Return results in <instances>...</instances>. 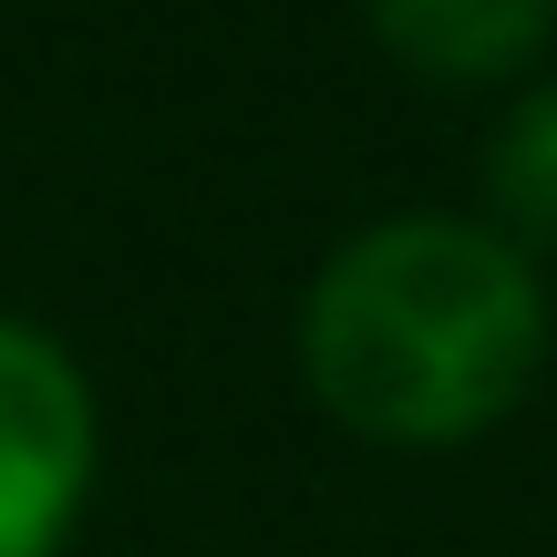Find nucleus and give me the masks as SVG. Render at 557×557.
<instances>
[{"mask_svg": "<svg viewBox=\"0 0 557 557\" xmlns=\"http://www.w3.org/2000/svg\"><path fill=\"white\" fill-rule=\"evenodd\" d=\"M547 361L537 259L475 218L361 227L299 299V382L361 444H475Z\"/></svg>", "mask_w": 557, "mask_h": 557, "instance_id": "f257e3e1", "label": "nucleus"}, {"mask_svg": "<svg viewBox=\"0 0 557 557\" xmlns=\"http://www.w3.org/2000/svg\"><path fill=\"white\" fill-rule=\"evenodd\" d=\"M94 485V382L52 331L0 310V557H52Z\"/></svg>", "mask_w": 557, "mask_h": 557, "instance_id": "f03ea898", "label": "nucleus"}, {"mask_svg": "<svg viewBox=\"0 0 557 557\" xmlns=\"http://www.w3.org/2000/svg\"><path fill=\"white\" fill-rule=\"evenodd\" d=\"M382 52L434 83H506L547 52L557 0H361Z\"/></svg>", "mask_w": 557, "mask_h": 557, "instance_id": "7ed1b4c3", "label": "nucleus"}, {"mask_svg": "<svg viewBox=\"0 0 557 557\" xmlns=\"http://www.w3.org/2000/svg\"><path fill=\"white\" fill-rule=\"evenodd\" d=\"M485 207H496L506 248H557V83L506 103L496 145H485Z\"/></svg>", "mask_w": 557, "mask_h": 557, "instance_id": "20e7f679", "label": "nucleus"}]
</instances>
